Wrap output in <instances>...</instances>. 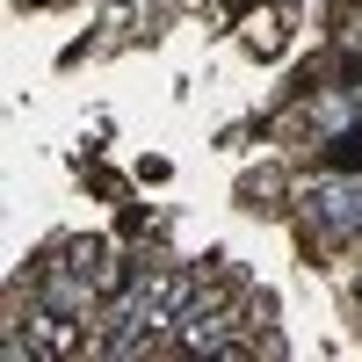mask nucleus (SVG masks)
Masks as SVG:
<instances>
[{"label":"nucleus","instance_id":"nucleus-1","mask_svg":"<svg viewBox=\"0 0 362 362\" xmlns=\"http://www.w3.org/2000/svg\"><path fill=\"white\" fill-rule=\"evenodd\" d=\"M290 29H297L290 0H254V8L239 15V37H247V51H254V58H276V51L290 44Z\"/></svg>","mask_w":362,"mask_h":362},{"label":"nucleus","instance_id":"nucleus-2","mask_svg":"<svg viewBox=\"0 0 362 362\" xmlns=\"http://www.w3.org/2000/svg\"><path fill=\"white\" fill-rule=\"evenodd\" d=\"M355 297H362V283H355Z\"/></svg>","mask_w":362,"mask_h":362}]
</instances>
